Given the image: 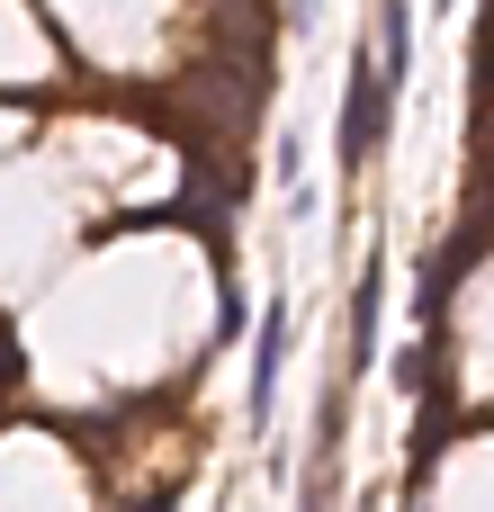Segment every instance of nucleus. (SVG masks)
<instances>
[{"label":"nucleus","mask_w":494,"mask_h":512,"mask_svg":"<svg viewBox=\"0 0 494 512\" xmlns=\"http://www.w3.org/2000/svg\"><path fill=\"white\" fill-rule=\"evenodd\" d=\"M378 135H387V72H378V54H360L351 63V90H342V162L360 171L378 153Z\"/></svg>","instance_id":"f257e3e1"},{"label":"nucleus","mask_w":494,"mask_h":512,"mask_svg":"<svg viewBox=\"0 0 494 512\" xmlns=\"http://www.w3.org/2000/svg\"><path fill=\"white\" fill-rule=\"evenodd\" d=\"M279 369H288V306H261V342H252V423H270Z\"/></svg>","instance_id":"f03ea898"},{"label":"nucleus","mask_w":494,"mask_h":512,"mask_svg":"<svg viewBox=\"0 0 494 512\" xmlns=\"http://www.w3.org/2000/svg\"><path fill=\"white\" fill-rule=\"evenodd\" d=\"M378 315H387V270L369 261V270H360V297H351V369L378 360Z\"/></svg>","instance_id":"7ed1b4c3"},{"label":"nucleus","mask_w":494,"mask_h":512,"mask_svg":"<svg viewBox=\"0 0 494 512\" xmlns=\"http://www.w3.org/2000/svg\"><path fill=\"white\" fill-rule=\"evenodd\" d=\"M378 72H387V90H405V72H414V18H405V0H387V18H378Z\"/></svg>","instance_id":"20e7f679"},{"label":"nucleus","mask_w":494,"mask_h":512,"mask_svg":"<svg viewBox=\"0 0 494 512\" xmlns=\"http://www.w3.org/2000/svg\"><path fill=\"white\" fill-rule=\"evenodd\" d=\"M297 512H333V495H324V468L306 477V504H297Z\"/></svg>","instance_id":"39448f33"},{"label":"nucleus","mask_w":494,"mask_h":512,"mask_svg":"<svg viewBox=\"0 0 494 512\" xmlns=\"http://www.w3.org/2000/svg\"><path fill=\"white\" fill-rule=\"evenodd\" d=\"M135 512H171V495H153V504H135Z\"/></svg>","instance_id":"423d86ee"}]
</instances>
